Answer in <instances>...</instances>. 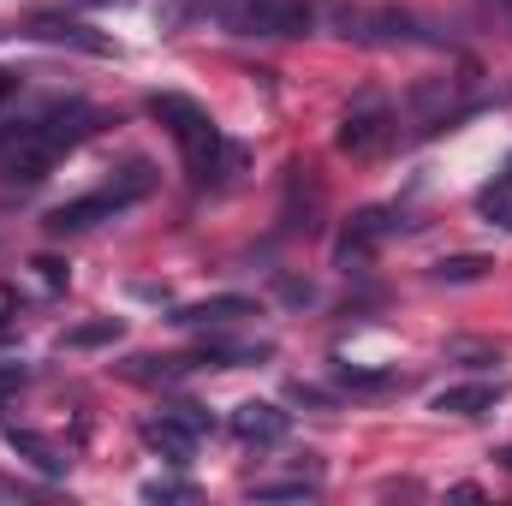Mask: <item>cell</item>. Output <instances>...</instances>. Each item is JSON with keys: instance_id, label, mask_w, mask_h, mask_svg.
I'll return each instance as SVG.
<instances>
[{"instance_id": "6da1fadb", "label": "cell", "mask_w": 512, "mask_h": 506, "mask_svg": "<svg viewBox=\"0 0 512 506\" xmlns=\"http://www.w3.org/2000/svg\"><path fill=\"white\" fill-rule=\"evenodd\" d=\"M96 131V108L84 102H42L30 114H0V179L12 185H36L48 179V167L78 149Z\"/></svg>"}, {"instance_id": "7a4b0ae2", "label": "cell", "mask_w": 512, "mask_h": 506, "mask_svg": "<svg viewBox=\"0 0 512 506\" xmlns=\"http://www.w3.org/2000/svg\"><path fill=\"white\" fill-rule=\"evenodd\" d=\"M149 114L167 126L173 143H179V161H185L191 185H215V179L239 161V149H227V137L209 120L203 102H191V96H179V90H161V96H149Z\"/></svg>"}, {"instance_id": "3957f363", "label": "cell", "mask_w": 512, "mask_h": 506, "mask_svg": "<svg viewBox=\"0 0 512 506\" xmlns=\"http://www.w3.org/2000/svg\"><path fill=\"white\" fill-rule=\"evenodd\" d=\"M215 24L251 42H298L316 30V6L310 0H209Z\"/></svg>"}, {"instance_id": "277c9868", "label": "cell", "mask_w": 512, "mask_h": 506, "mask_svg": "<svg viewBox=\"0 0 512 506\" xmlns=\"http://www.w3.org/2000/svg\"><path fill=\"white\" fill-rule=\"evenodd\" d=\"M149 185H155L149 161H131L126 173H114L108 185H96V191H84V197L60 203V209L48 215V233H84V227H96V221H114L120 209H131V203H143V197H149Z\"/></svg>"}, {"instance_id": "5b68a950", "label": "cell", "mask_w": 512, "mask_h": 506, "mask_svg": "<svg viewBox=\"0 0 512 506\" xmlns=\"http://www.w3.org/2000/svg\"><path fill=\"white\" fill-rule=\"evenodd\" d=\"M393 137H399V114H393V102H387L382 90H358L346 102V114H340V131H334L340 155H352V161L382 155Z\"/></svg>"}, {"instance_id": "8992f818", "label": "cell", "mask_w": 512, "mask_h": 506, "mask_svg": "<svg viewBox=\"0 0 512 506\" xmlns=\"http://www.w3.org/2000/svg\"><path fill=\"white\" fill-rule=\"evenodd\" d=\"M209 435H215V417H209L203 405H167V411H155V417L143 423V441H149L155 453H167L173 465H185Z\"/></svg>"}, {"instance_id": "52a82bcc", "label": "cell", "mask_w": 512, "mask_h": 506, "mask_svg": "<svg viewBox=\"0 0 512 506\" xmlns=\"http://www.w3.org/2000/svg\"><path fill=\"white\" fill-rule=\"evenodd\" d=\"M286 429H292V411H280V405H268V399H245V405L233 411V435H239L245 447H280Z\"/></svg>"}, {"instance_id": "ba28073f", "label": "cell", "mask_w": 512, "mask_h": 506, "mask_svg": "<svg viewBox=\"0 0 512 506\" xmlns=\"http://www.w3.org/2000/svg\"><path fill=\"white\" fill-rule=\"evenodd\" d=\"M340 30L346 36H358V42H417V24L405 18V12H393V6H382V12H340Z\"/></svg>"}, {"instance_id": "9c48e42d", "label": "cell", "mask_w": 512, "mask_h": 506, "mask_svg": "<svg viewBox=\"0 0 512 506\" xmlns=\"http://www.w3.org/2000/svg\"><path fill=\"white\" fill-rule=\"evenodd\" d=\"M495 405H501V387H495V381H465V387L435 393V411H441V417H483V411H495Z\"/></svg>"}, {"instance_id": "30bf717a", "label": "cell", "mask_w": 512, "mask_h": 506, "mask_svg": "<svg viewBox=\"0 0 512 506\" xmlns=\"http://www.w3.org/2000/svg\"><path fill=\"white\" fill-rule=\"evenodd\" d=\"M245 316H256L251 298H209V304H185L173 322L179 328H227V322H245Z\"/></svg>"}, {"instance_id": "8fae6325", "label": "cell", "mask_w": 512, "mask_h": 506, "mask_svg": "<svg viewBox=\"0 0 512 506\" xmlns=\"http://www.w3.org/2000/svg\"><path fill=\"white\" fill-rule=\"evenodd\" d=\"M6 447H12V453H24L42 477H66V465H72V459H66L60 447H48L36 429H6Z\"/></svg>"}, {"instance_id": "7c38bea8", "label": "cell", "mask_w": 512, "mask_h": 506, "mask_svg": "<svg viewBox=\"0 0 512 506\" xmlns=\"http://www.w3.org/2000/svg\"><path fill=\"white\" fill-rule=\"evenodd\" d=\"M30 36H42V42H78V48H96V54L108 48L102 36H84V24H72V18H36Z\"/></svg>"}, {"instance_id": "4fadbf2b", "label": "cell", "mask_w": 512, "mask_h": 506, "mask_svg": "<svg viewBox=\"0 0 512 506\" xmlns=\"http://www.w3.org/2000/svg\"><path fill=\"white\" fill-rule=\"evenodd\" d=\"M256 501H304L316 495V477H292V483H251Z\"/></svg>"}, {"instance_id": "5bb4252c", "label": "cell", "mask_w": 512, "mask_h": 506, "mask_svg": "<svg viewBox=\"0 0 512 506\" xmlns=\"http://www.w3.org/2000/svg\"><path fill=\"white\" fill-rule=\"evenodd\" d=\"M102 340H120V322L108 316V322H90V328H78V334H66V346H102Z\"/></svg>"}, {"instance_id": "9a60e30c", "label": "cell", "mask_w": 512, "mask_h": 506, "mask_svg": "<svg viewBox=\"0 0 512 506\" xmlns=\"http://www.w3.org/2000/svg\"><path fill=\"white\" fill-rule=\"evenodd\" d=\"M24 364H0V411H6V405H12V399H18V387H24Z\"/></svg>"}, {"instance_id": "2e32d148", "label": "cell", "mask_w": 512, "mask_h": 506, "mask_svg": "<svg viewBox=\"0 0 512 506\" xmlns=\"http://www.w3.org/2000/svg\"><path fill=\"white\" fill-rule=\"evenodd\" d=\"M489 262L483 256H459V262H441V280H477Z\"/></svg>"}, {"instance_id": "e0dca14e", "label": "cell", "mask_w": 512, "mask_h": 506, "mask_svg": "<svg viewBox=\"0 0 512 506\" xmlns=\"http://www.w3.org/2000/svg\"><path fill=\"white\" fill-rule=\"evenodd\" d=\"M12 316H18V292L0 286V328H12Z\"/></svg>"}, {"instance_id": "ac0fdd59", "label": "cell", "mask_w": 512, "mask_h": 506, "mask_svg": "<svg viewBox=\"0 0 512 506\" xmlns=\"http://www.w3.org/2000/svg\"><path fill=\"white\" fill-rule=\"evenodd\" d=\"M18 102V72H0V108Z\"/></svg>"}, {"instance_id": "d6986e66", "label": "cell", "mask_w": 512, "mask_h": 506, "mask_svg": "<svg viewBox=\"0 0 512 506\" xmlns=\"http://www.w3.org/2000/svg\"><path fill=\"white\" fill-rule=\"evenodd\" d=\"M0 501H30V489H18V483H0Z\"/></svg>"}, {"instance_id": "ffe728a7", "label": "cell", "mask_w": 512, "mask_h": 506, "mask_svg": "<svg viewBox=\"0 0 512 506\" xmlns=\"http://www.w3.org/2000/svg\"><path fill=\"white\" fill-rule=\"evenodd\" d=\"M501 6H507V18H512V0H501Z\"/></svg>"}]
</instances>
